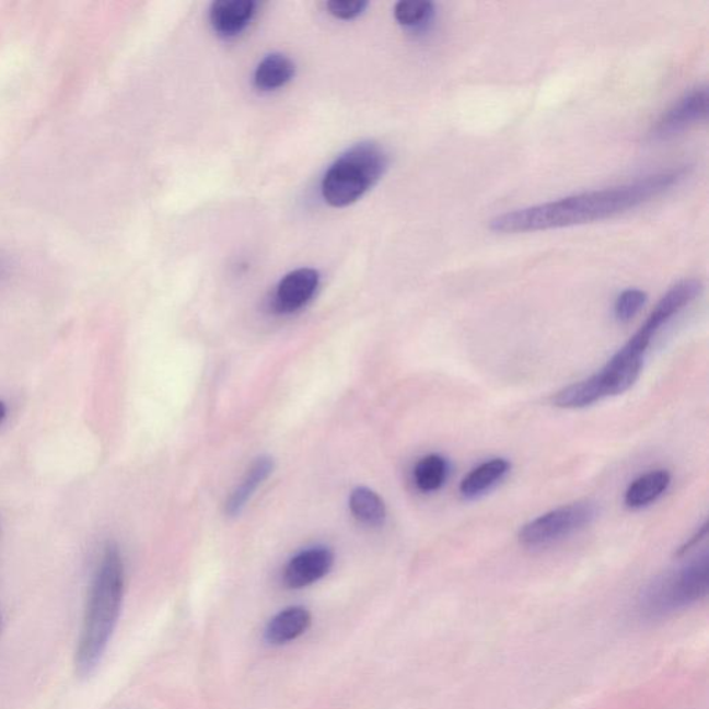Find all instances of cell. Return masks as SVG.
Listing matches in <instances>:
<instances>
[{
    "mask_svg": "<svg viewBox=\"0 0 709 709\" xmlns=\"http://www.w3.org/2000/svg\"><path fill=\"white\" fill-rule=\"evenodd\" d=\"M685 168L655 172L629 184L581 193L545 205L502 213L489 222L500 234L547 231V229L583 225L635 210L664 195L685 179Z\"/></svg>",
    "mask_w": 709,
    "mask_h": 709,
    "instance_id": "6da1fadb",
    "label": "cell"
},
{
    "mask_svg": "<svg viewBox=\"0 0 709 709\" xmlns=\"http://www.w3.org/2000/svg\"><path fill=\"white\" fill-rule=\"evenodd\" d=\"M125 571L121 553L108 545L89 591L85 617L75 653L77 674L92 675L106 651L121 614Z\"/></svg>",
    "mask_w": 709,
    "mask_h": 709,
    "instance_id": "7a4b0ae2",
    "label": "cell"
},
{
    "mask_svg": "<svg viewBox=\"0 0 709 709\" xmlns=\"http://www.w3.org/2000/svg\"><path fill=\"white\" fill-rule=\"evenodd\" d=\"M388 168V155L373 142L354 144L341 154L322 181V196L328 206L353 205L377 184Z\"/></svg>",
    "mask_w": 709,
    "mask_h": 709,
    "instance_id": "3957f363",
    "label": "cell"
},
{
    "mask_svg": "<svg viewBox=\"0 0 709 709\" xmlns=\"http://www.w3.org/2000/svg\"><path fill=\"white\" fill-rule=\"evenodd\" d=\"M709 561L707 553L687 565L656 578L640 598V612L648 618L666 617L707 596Z\"/></svg>",
    "mask_w": 709,
    "mask_h": 709,
    "instance_id": "277c9868",
    "label": "cell"
},
{
    "mask_svg": "<svg viewBox=\"0 0 709 709\" xmlns=\"http://www.w3.org/2000/svg\"><path fill=\"white\" fill-rule=\"evenodd\" d=\"M596 518L597 505L588 500L561 505L525 524L519 538L521 544L528 547L550 545L585 528Z\"/></svg>",
    "mask_w": 709,
    "mask_h": 709,
    "instance_id": "5b68a950",
    "label": "cell"
},
{
    "mask_svg": "<svg viewBox=\"0 0 709 709\" xmlns=\"http://www.w3.org/2000/svg\"><path fill=\"white\" fill-rule=\"evenodd\" d=\"M701 289L700 281L696 279L682 280L671 287L635 335L650 346L654 337L661 332V328L669 325L682 310L691 304L700 295Z\"/></svg>",
    "mask_w": 709,
    "mask_h": 709,
    "instance_id": "8992f818",
    "label": "cell"
},
{
    "mask_svg": "<svg viewBox=\"0 0 709 709\" xmlns=\"http://www.w3.org/2000/svg\"><path fill=\"white\" fill-rule=\"evenodd\" d=\"M708 89L697 88L686 93L674 106L662 114L655 127L651 130V137L656 140L671 139L683 132V130L702 121L707 117Z\"/></svg>",
    "mask_w": 709,
    "mask_h": 709,
    "instance_id": "52a82bcc",
    "label": "cell"
},
{
    "mask_svg": "<svg viewBox=\"0 0 709 709\" xmlns=\"http://www.w3.org/2000/svg\"><path fill=\"white\" fill-rule=\"evenodd\" d=\"M335 565V555L327 547H311L299 553L284 570V585L289 589H304L323 580Z\"/></svg>",
    "mask_w": 709,
    "mask_h": 709,
    "instance_id": "ba28073f",
    "label": "cell"
},
{
    "mask_svg": "<svg viewBox=\"0 0 709 709\" xmlns=\"http://www.w3.org/2000/svg\"><path fill=\"white\" fill-rule=\"evenodd\" d=\"M644 354L636 352L625 344L617 353L609 359L606 367L596 373L601 380L604 395L615 396L624 394L639 379L641 369H643Z\"/></svg>",
    "mask_w": 709,
    "mask_h": 709,
    "instance_id": "9c48e42d",
    "label": "cell"
},
{
    "mask_svg": "<svg viewBox=\"0 0 709 709\" xmlns=\"http://www.w3.org/2000/svg\"><path fill=\"white\" fill-rule=\"evenodd\" d=\"M319 274L315 269L293 270L281 279L275 294V307L280 314H293L314 299L319 287Z\"/></svg>",
    "mask_w": 709,
    "mask_h": 709,
    "instance_id": "30bf717a",
    "label": "cell"
},
{
    "mask_svg": "<svg viewBox=\"0 0 709 709\" xmlns=\"http://www.w3.org/2000/svg\"><path fill=\"white\" fill-rule=\"evenodd\" d=\"M257 13L254 0H221L212 4L210 21L213 31L223 38L242 34Z\"/></svg>",
    "mask_w": 709,
    "mask_h": 709,
    "instance_id": "8fae6325",
    "label": "cell"
},
{
    "mask_svg": "<svg viewBox=\"0 0 709 709\" xmlns=\"http://www.w3.org/2000/svg\"><path fill=\"white\" fill-rule=\"evenodd\" d=\"M311 625L310 609L301 606L284 608L269 620L265 629V639L269 644L283 646L301 638Z\"/></svg>",
    "mask_w": 709,
    "mask_h": 709,
    "instance_id": "7c38bea8",
    "label": "cell"
},
{
    "mask_svg": "<svg viewBox=\"0 0 709 709\" xmlns=\"http://www.w3.org/2000/svg\"><path fill=\"white\" fill-rule=\"evenodd\" d=\"M275 463L274 458L269 456H260L254 461L249 466L246 476L243 477L232 492L231 497L226 500L225 512L229 518H236L246 508V504L253 495L263 485L270 474L274 473Z\"/></svg>",
    "mask_w": 709,
    "mask_h": 709,
    "instance_id": "4fadbf2b",
    "label": "cell"
},
{
    "mask_svg": "<svg viewBox=\"0 0 709 709\" xmlns=\"http://www.w3.org/2000/svg\"><path fill=\"white\" fill-rule=\"evenodd\" d=\"M510 468H512V464L502 457L491 458V461L479 464L478 467L463 478L461 484L462 497L466 499L483 497L508 476Z\"/></svg>",
    "mask_w": 709,
    "mask_h": 709,
    "instance_id": "5bb4252c",
    "label": "cell"
},
{
    "mask_svg": "<svg viewBox=\"0 0 709 709\" xmlns=\"http://www.w3.org/2000/svg\"><path fill=\"white\" fill-rule=\"evenodd\" d=\"M671 485V474L666 470H654L643 474L629 485L625 492V504L629 509H643L646 505L654 503Z\"/></svg>",
    "mask_w": 709,
    "mask_h": 709,
    "instance_id": "9a60e30c",
    "label": "cell"
},
{
    "mask_svg": "<svg viewBox=\"0 0 709 709\" xmlns=\"http://www.w3.org/2000/svg\"><path fill=\"white\" fill-rule=\"evenodd\" d=\"M295 66L286 55L274 54L260 60L254 74L255 86L263 92L278 91L293 80Z\"/></svg>",
    "mask_w": 709,
    "mask_h": 709,
    "instance_id": "2e32d148",
    "label": "cell"
},
{
    "mask_svg": "<svg viewBox=\"0 0 709 709\" xmlns=\"http://www.w3.org/2000/svg\"><path fill=\"white\" fill-rule=\"evenodd\" d=\"M604 398L606 395H604L601 380L597 374H593L582 382L568 385L565 390L559 391L553 398V405L560 409H585Z\"/></svg>",
    "mask_w": 709,
    "mask_h": 709,
    "instance_id": "e0dca14e",
    "label": "cell"
},
{
    "mask_svg": "<svg viewBox=\"0 0 709 709\" xmlns=\"http://www.w3.org/2000/svg\"><path fill=\"white\" fill-rule=\"evenodd\" d=\"M349 509L354 519L367 525H382L387 515L383 499L372 489L364 487L353 489L349 498Z\"/></svg>",
    "mask_w": 709,
    "mask_h": 709,
    "instance_id": "ac0fdd59",
    "label": "cell"
},
{
    "mask_svg": "<svg viewBox=\"0 0 709 709\" xmlns=\"http://www.w3.org/2000/svg\"><path fill=\"white\" fill-rule=\"evenodd\" d=\"M450 474V463L446 458L432 453L417 462L415 467V484L421 492H437L445 484Z\"/></svg>",
    "mask_w": 709,
    "mask_h": 709,
    "instance_id": "d6986e66",
    "label": "cell"
},
{
    "mask_svg": "<svg viewBox=\"0 0 709 709\" xmlns=\"http://www.w3.org/2000/svg\"><path fill=\"white\" fill-rule=\"evenodd\" d=\"M396 21L405 28L425 31L430 27L435 15V4L431 2H399L394 9Z\"/></svg>",
    "mask_w": 709,
    "mask_h": 709,
    "instance_id": "ffe728a7",
    "label": "cell"
},
{
    "mask_svg": "<svg viewBox=\"0 0 709 709\" xmlns=\"http://www.w3.org/2000/svg\"><path fill=\"white\" fill-rule=\"evenodd\" d=\"M648 302V294L639 289H628L623 291L615 300L614 315L615 319L620 323H628L639 314L641 307Z\"/></svg>",
    "mask_w": 709,
    "mask_h": 709,
    "instance_id": "44dd1931",
    "label": "cell"
},
{
    "mask_svg": "<svg viewBox=\"0 0 709 709\" xmlns=\"http://www.w3.org/2000/svg\"><path fill=\"white\" fill-rule=\"evenodd\" d=\"M367 8L364 0H332L327 3L328 13L340 20L357 19Z\"/></svg>",
    "mask_w": 709,
    "mask_h": 709,
    "instance_id": "7402d4cb",
    "label": "cell"
},
{
    "mask_svg": "<svg viewBox=\"0 0 709 709\" xmlns=\"http://www.w3.org/2000/svg\"><path fill=\"white\" fill-rule=\"evenodd\" d=\"M4 417H7V405L0 400V425H2Z\"/></svg>",
    "mask_w": 709,
    "mask_h": 709,
    "instance_id": "603a6c76",
    "label": "cell"
}]
</instances>
